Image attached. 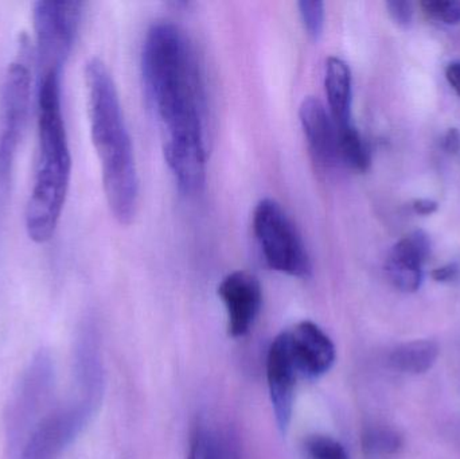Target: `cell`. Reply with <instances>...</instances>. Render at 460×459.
<instances>
[{
    "mask_svg": "<svg viewBox=\"0 0 460 459\" xmlns=\"http://www.w3.org/2000/svg\"><path fill=\"white\" fill-rule=\"evenodd\" d=\"M146 96L158 119L164 159L186 196L207 181V94L188 35L170 22L153 24L142 51Z\"/></svg>",
    "mask_w": 460,
    "mask_h": 459,
    "instance_id": "1",
    "label": "cell"
},
{
    "mask_svg": "<svg viewBox=\"0 0 460 459\" xmlns=\"http://www.w3.org/2000/svg\"><path fill=\"white\" fill-rule=\"evenodd\" d=\"M61 75L40 73L37 89L38 156L24 212L27 236L46 244L58 229L72 178V154L62 112Z\"/></svg>",
    "mask_w": 460,
    "mask_h": 459,
    "instance_id": "2",
    "label": "cell"
},
{
    "mask_svg": "<svg viewBox=\"0 0 460 459\" xmlns=\"http://www.w3.org/2000/svg\"><path fill=\"white\" fill-rule=\"evenodd\" d=\"M84 75L92 143L102 166L105 199L113 217L129 224L137 213L139 178L118 89L102 59H89Z\"/></svg>",
    "mask_w": 460,
    "mask_h": 459,
    "instance_id": "3",
    "label": "cell"
},
{
    "mask_svg": "<svg viewBox=\"0 0 460 459\" xmlns=\"http://www.w3.org/2000/svg\"><path fill=\"white\" fill-rule=\"evenodd\" d=\"M31 91L29 65L18 57L8 65L0 94V216L10 193L19 146L26 132Z\"/></svg>",
    "mask_w": 460,
    "mask_h": 459,
    "instance_id": "4",
    "label": "cell"
},
{
    "mask_svg": "<svg viewBox=\"0 0 460 459\" xmlns=\"http://www.w3.org/2000/svg\"><path fill=\"white\" fill-rule=\"evenodd\" d=\"M252 225L270 269L300 279L310 277L313 264L307 248L280 204L275 199H261L254 207Z\"/></svg>",
    "mask_w": 460,
    "mask_h": 459,
    "instance_id": "5",
    "label": "cell"
},
{
    "mask_svg": "<svg viewBox=\"0 0 460 459\" xmlns=\"http://www.w3.org/2000/svg\"><path fill=\"white\" fill-rule=\"evenodd\" d=\"M83 2H37L32 7L40 73L62 72L80 30Z\"/></svg>",
    "mask_w": 460,
    "mask_h": 459,
    "instance_id": "6",
    "label": "cell"
},
{
    "mask_svg": "<svg viewBox=\"0 0 460 459\" xmlns=\"http://www.w3.org/2000/svg\"><path fill=\"white\" fill-rule=\"evenodd\" d=\"M93 404L81 401L46 415L27 437L21 459H59L89 422Z\"/></svg>",
    "mask_w": 460,
    "mask_h": 459,
    "instance_id": "7",
    "label": "cell"
},
{
    "mask_svg": "<svg viewBox=\"0 0 460 459\" xmlns=\"http://www.w3.org/2000/svg\"><path fill=\"white\" fill-rule=\"evenodd\" d=\"M300 375L289 353L283 331L273 340L267 355V382L276 425L287 433L294 414L295 396Z\"/></svg>",
    "mask_w": 460,
    "mask_h": 459,
    "instance_id": "8",
    "label": "cell"
},
{
    "mask_svg": "<svg viewBox=\"0 0 460 459\" xmlns=\"http://www.w3.org/2000/svg\"><path fill=\"white\" fill-rule=\"evenodd\" d=\"M53 383L54 366L51 358L40 353L32 360L29 371L24 375L8 415L10 436L16 442L19 441V437L23 436L24 431L30 430V425L34 430L32 422L42 409L43 402L50 395Z\"/></svg>",
    "mask_w": 460,
    "mask_h": 459,
    "instance_id": "9",
    "label": "cell"
},
{
    "mask_svg": "<svg viewBox=\"0 0 460 459\" xmlns=\"http://www.w3.org/2000/svg\"><path fill=\"white\" fill-rule=\"evenodd\" d=\"M283 333L300 379H319L332 368L337 357L335 345L321 326L302 321Z\"/></svg>",
    "mask_w": 460,
    "mask_h": 459,
    "instance_id": "10",
    "label": "cell"
},
{
    "mask_svg": "<svg viewBox=\"0 0 460 459\" xmlns=\"http://www.w3.org/2000/svg\"><path fill=\"white\" fill-rule=\"evenodd\" d=\"M218 296L226 306L229 336L233 339L246 336L262 306L259 279L251 272H232L218 286Z\"/></svg>",
    "mask_w": 460,
    "mask_h": 459,
    "instance_id": "11",
    "label": "cell"
},
{
    "mask_svg": "<svg viewBox=\"0 0 460 459\" xmlns=\"http://www.w3.org/2000/svg\"><path fill=\"white\" fill-rule=\"evenodd\" d=\"M299 120L314 162L321 167L340 163V132L326 105L316 97H305Z\"/></svg>",
    "mask_w": 460,
    "mask_h": 459,
    "instance_id": "12",
    "label": "cell"
},
{
    "mask_svg": "<svg viewBox=\"0 0 460 459\" xmlns=\"http://www.w3.org/2000/svg\"><path fill=\"white\" fill-rule=\"evenodd\" d=\"M431 255V242L426 232L415 231L400 240L386 259V274L394 287L415 293L423 283V266Z\"/></svg>",
    "mask_w": 460,
    "mask_h": 459,
    "instance_id": "13",
    "label": "cell"
},
{
    "mask_svg": "<svg viewBox=\"0 0 460 459\" xmlns=\"http://www.w3.org/2000/svg\"><path fill=\"white\" fill-rule=\"evenodd\" d=\"M324 89L327 108L338 129L348 128L351 123L353 81L349 65L338 57H330L324 69Z\"/></svg>",
    "mask_w": 460,
    "mask_h": 459,
    "instance_id": "14",
    "label": "cell"
},
{
    "mask_svg": "<svg viewBox=\"0 0 460 459\" xmlns=\"http://www.w3.org/2000/svg\"><path fill=\"white\" fill-rule=\"evenodd\" d=\"M439 347L429 340H418L400 345L392 352L391 364L396 371L408 375L429 372L437 363Z\"/></svg>",
    "mask_w": 460,
    "mask_h": 459,
    "instance_id": "15",
    "label": "cell"
},
{
    "mask_svg": "<svg viewBox=\"0 0 460 459\" xmlns=\"http://www.w3.org/2000/svg\"><path fill=\"white\" fill-rule=\"evenodd\" d=\"M340 132V162L354 172H365L370 166V153L358 129L354 126Z\"/></svg>",
    "mask_w": 460,
    "mask_h": 459,
    "instance_id": "16",
    "label": "cell"
},
{
    "mask_svg": "<svg viewBox=\"0 0 460 459\" xmlns=\"http://www.w3.org/2000/svg\"><path fill=\"white\" fill-rule=\"evenodd\" d=\"M362 445L369 455H391L402 449V438L394 428L375 426L365 430Z\"/></svg>",
    "mask_w": 460,
    "mask_h": 459,
    "instance_id": "17",
    "label": "cell"
},
{
    "mask_svg": "<svg viewBox=\"0 0 460 459\" xmlns=\"http://www.w3.org/2000/svg\"><path fill=\"white\" fill-rule=\"evenodd\" d=\"M303 455L305 459H350L340 441L321 434L305 439Z\"/></svg>",
    "mask_w": 460,
    "mask_h": 459,
    "instance_id": "18",
    "label": "cell"
},
{
    "mask_svg": "<svg viewBox=\"0 0 460 459\" xmlns=\"http://www.w3.org/2000/svg\"><path fill=\"white\" fill-rule=\"evenodd\" d=\"M188 459H224L217 436L204 425L197 426L191 434Z\"/></svg>",
    "mask_w": 460,
    "mask_h": 459,
    "instance_id": "19",
    "label": "cell"
},
{
    "mask_svg": "<svg viewBox=\"0 0 460 459\" xmlns=\"http://www.w3.org/2000/svg\"><path fill=\"white\" fill-rule=\"evenodd\" d=\"M299 7L300 19L303 26L310 37L318 40L323 31L324 27V4L322 2H303L297 3Z\"/></svg>",
    "mask_w": 460,
    "mask_h": 459,
    "instance_id": "20",
    "label": "cell"
},
{
    "mask_svg": "<svg viewBox=\"0 0 460 459\" xmlns=\"http://www.w3.org/2000/svg\"><path fill=\"white\" fill-rule=\"evenodd\" d=\"M421 7L435 21L446 24L460 23V2L456 0H424Z\"/></svg>",
    "mask_w": 460,
    "mask_h": 459,
    "instance_id": "21",
    "label": "cell"
},
{
    "mask_svg": "<svg viewBox=\"0 0 460 459\" xmlns=\"http://www.w3.org/2000/svg\"><path fill=\"white\" fill-rule=\"evenodd\" d=\"M386 7H388L389 13L399 26L408 27L412 23V3L404 2V0H392V2L386 3Z\"/></svg>",
    "mask_w": 460,
    "mask_h": 459,
    "instance_id": "22",
    "label": "cell"
},
{
    "mask_svg": "<svg viewBox=\"0 0 460 459\" xmlns=\"http://www.w3.org/2000/svg\"><path fill=\"white\" fill-rule=\"evenodd\" d=\"M460 275V269L458 264L451 263L447 266L440 267V269H434L431 272L432 279L439 283H450L458 279Z\"/></svg>",
    "mask_w": 460,
    "mask_h": 459,
    "instance_id": "23",
    "label": "cell"
},
{
    "mask_svg": "<svg viewBox=\"0 0 460 459\" xmlns=\"http://www.w3.org/2000/svg\"><path fill=\"white\" fill-rule=\"evenodd\" d=\"M413 210H415L418 215L421 216H429L434 215L435 212L438 210V205L437 201H434V199H416L415 202H413Z\"/></svg>",
    "mask_w": 460,
    "mask_h": 459,
    "instance_id": "24",
    "label": "cell"
},
{
    "mask_svg": "<svg viewBox=\"0 0 460 459\" xmlns=\"http://www.w3.org/2000/svg\"><path fill=\"white\" fill-rule=\"evenodd\" d=\"M446 77L453 86L454 91L460 96V61L451 62L446 69Z\"/></svg>",
    "mask_w": 460,
    "mask_h": 459,
    "instance_id": "25",
    "label": "cell"
},
{
    "mask_svg": "<svg viewBox=\"0 0 460 459\" xmlns=\"http://www.w3.org/2000/svg\"><path fill=\"white\" fill-rule=\"evenodd\" d=\"M445 148L451 154H456L460 150V132L456 128L448 129L445 137Z\"/></svg>",
    "mask_w": 460,
    "mask_h": 459,
    "instance_id": "26",
    "label": "cell"
}]
</instances>
